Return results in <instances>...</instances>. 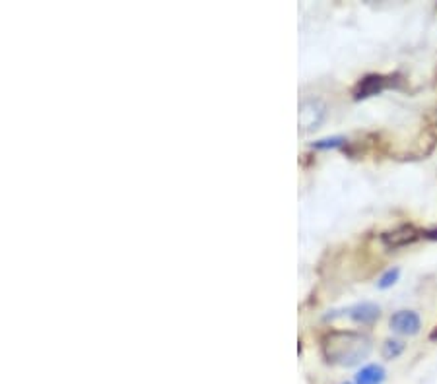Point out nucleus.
<instances>
[{
  "instance_id": "nucleus-1",
  "label": "nucleus",
  "mask_w": 437,
  "mask_h": 384,
  "mask_svg": "<svg viewBox=\"0 0 437 384\" xmlns=\"http://www.w3.org/2000/svg\"><path fill=\"white\" fill-rule=\"evenodd\" d=\"M321 352L327 363L354 367L372 353L369 338L352 330H331L321 340Z\"/></svg>"
},
{
  "instance_id": "nucleus-2",
  "label": "nucleus",
  "mask_w": 437,
  "mask_h": 384,
  "mask_svg": "<svg viewBox=\"0 0 437 384\" xmlns=\"http://www.w3.org/2000/svg\"><path fill=\"white\" fill-rule=\"evenodd\" d=\"M327 109L319 99H308L300 105V128L303 132L315 130L324 120Z\"/></svg>"
},
{
  "instance_id": "nucleus-3",
  "label": "nucleus",
  "mask_w": 437,
  "mask_h": 384,
  "mask_svg": "<svg viewBox=\"0 0 437 384\" xmlns=\"http://www.w3.org/2000/svg\"><path fill=\"white\" fill-rule=\"evenodd\" d=\"M418 237H420V231H418L414 225L405 224L398 225L397 229H393V231L383 233V235H381V241H383V245L387 248H400L416 243Z\"/></svg>"
},
{
  "instance_id": "nucleus-4",
  "label": "nucleus",
  "mask_w": 437,
  "mask_h": 384,
  "mask_svg": "<svg viewBox=\"0 0 437 384\" xmlns=\"http://www.w3.org/2000/svg\"><path fill=\"white\" fill-rule=\"evenodd\" d=\"M391 328L403 336H416L422 328L420 316L414 311H398L391 316Z\"/></svg>"
},
{
  "instance_id": "nucleus-5",
  "label": "nucleus",
  "mask_w": 437,
  "mask_h": 384,
  "mask_svg": "<svg viewBox=\"0 0 437 384\" xmlns=\"http://www.w3.org/2000/svg\"><path fill=\"white\" fill-rule=\"evenodd\" d=\"M387 86L388 78L381 76V74H369V76H365V78L357 82V86L354 88V99H365V97L377 96Z\"/></svg>"
},
{
  "instance_id": "nucleus-6",
  "label": "nucleus",
  "mask_w": 437,
  "mask_h": 384,
  "mask_svg": "<svg viewBox=\"0 0 437 384\" xmlns=\"http://www.w3.org/2000/svg\"><path fill=\"white\" fill-rule=\"evenodd\" d=\"M379 314L381 309L373 303L354 305V307H350L348 311H346V316L357 322V324H372V322L379 319Z\"/></svg>"
},
{
  "instance_id": "nucleus-7",
  "label": "nucleus",
  "mask_w": 437,
  "mask_h": 384,
  "mask_svg": "<svg viewBox=\"0 0 437 384\" xmlns=\"http://www.w3.org/2000/svg\"><path fill=\"white\" fill-rule=\"evenodd\" d=\"M385 376L387 373L381 365H365L357 371L356 384H383Z\"/></svg>"
},
{
  "instance_id": "nucleus-8",
  "label": "nucleus",
  "mask_w": 437,
  "mask_h": 384,
  "mask_svg": "<svg viewBox=\"0 0 437 384\" xmlns=\"http://www.w3.org/2000/svg\"><path fill=\"white\" fill-rule=\"evenodd\" d=\"M405 350V345L403 342H398V340H387L385 342V347H383V355L387 357V359H395L398 357L400 353Z\"/></svg>"
},
{
  "instance_id": "nucleus-9",
  "label": "nucleus",
  "mask_w": 437,
  "mask_h": 384,
  "mask_svg": "<svg viewBox=\"0 0 437 384\" xmlns=\"http://www.w3.org/2000/svg\"><path fill=\"white\" fill-rule=\"evenodd\" d=\"M398 276H400V270H398V268H391V270H387V272L381 276L377 286H379L381 289H388L391 286H395V283H397Z\"/></svg>"
},
{
  "instance_id": "nucleus-10",
  "label": "nucleus",
  "mask_w": 437,
  "mask_h": 384,
  "mask_svg": "<svg viewBox=\"0 0 437 384\" xmlns=\"http://www.w3.org/2000/svg\"><path fill=\"white\" fill-rule=\"evenodd\" d=\"M346 142L344 138H340V136H334V138H327V140H319V142H315L313 144V148H317V150H327V148H338V146H342Z\"/></svg>"
},
{
  "instance_id": "nucleus-11",
  "label": "nucleus",
  "mask_w": 437,
  "mask_h": 384,
  "mask_svg": "<svg viewBox=\"0 0 437 384\" xmlns=\"http://www.w3.org/2000/svg\"><path fill=\"white\" fill-rule=\"evenodd\" d=\"M436 127H437V113H436Z\"/></svg>"
}]
</instances>
